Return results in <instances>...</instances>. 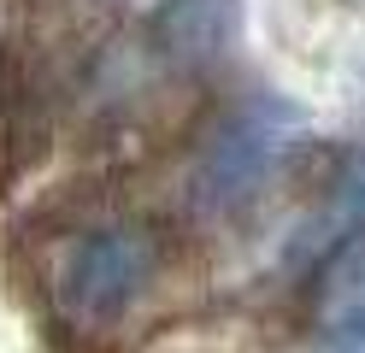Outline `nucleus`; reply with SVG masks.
<instances>
[{"instance_id": "nucleus-6", "label": "nucleus", "mask_w": 365, "mask_h": 353, "mask_svg": "<svg viewBox=\"0 0 365 353\" xmlns=\"http://www.w3.org/2000/svg\"><path fill=\"white\" fill-rule=\"evenodd\" d=\"M359 6H365V0H359Z\"/></svg>"}, {"instance_id": "nucleus-2", "label": "nucleus", "mask_w": 365, "mask_h": 353, "mask_svg": "<svg viewBox=\"0 0 365 353\" xmlns=\"http://www.w3.org/2000/svg\"><path fill=\"white\" fill-rule=\"evenodd\" d=\"M159 271V242L142 224H106L65 253L59 271V306L77 324H112L148 295Z\"/></svg>"}, {"instance_id": "nucleus-4", "label": "nucleus", "mask_w": 365, "mask_h": 353, "mask_svg": "<svg viewBox=\"0 0 365 353\" xmlns=\"http://www.w3.org/2000/svg\"><path fill=\"white\" fill-rule=\"evenodd\" d=\"M242 6L236 0H171L165 6V47L189 65H212L236 47Z\"/></svg>"}, {"instance_id": "nucleus-5", "label": "nucleus", "mask_w": 365, "mask_h": 353, "mask_svg": "<svg viewBox=\"0 0 365 353\" xmlns=\"http://www.w3.org/2000/svg\"><path fill=\"white\" fill-rule=\"evenodd\" d=\"M36 101H30V77L12 53H0V188H6L36 153Z\"/></svg>"}, {"instance_id": "nucleus-3", "label": "nucleus", "mask_w": 365, "mask_h": 353, "mask_svg": "<svg viewBox=\"0 0 365 353\" xmlns=\"http://www.w3.org/2000/svg\"><path fill=\"white\" fill-rule=\"evenodd\" d=\"M318 353H365V224L324 253L312 277Z\"/></svg>"}, {"instance_id": "nucleus-1", "label": "nucleus", "mask_w": 365, "mask_h": 353, "mask_svg": "<svg viewBox=\"0 0 365 353\" xmlns=\"http://www.w3.org/2000/svg\"><path fill=\"white\" fill-rule=\"evenodd\" d=\"M294 141H301V112L277 94L230 106L212 124V135L200 141V153L189 165V200L207 218H230V212L254 206L265 195V183L289 165Z\"/></svg>"}]
</instances>
